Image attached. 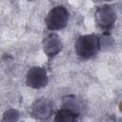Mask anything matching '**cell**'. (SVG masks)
<instances>
[{"mask_svg":"<svg viewBox=\"0 0 122 122\" xmlns=\"http://www.w3.org/2000/svg\"><path fill=\"white\" fill-rule=\"evenodd\" d=\"M99 49L100 40L95 34L82 35L75 42V52L84 59H89L95 55Z\"/></svg>","mask_w":122,"mask_h":122,"instance_id":"cell-1","label":"cell"},{"mask_svg":"<svg viewBox=\"0 0 122 122\" xmlns=\"http://www.w3.org/2000/svg\"><path fill=\"white\" fill-rule=\"evenodd\" d=\"M69 20V12L63 6H56L52 8L46 17V25L51 30L64 29Z\"/></svg>","mask_w":122,"mask_h":122,"instance_id":"cell-2","label":"cell"},{"mask_svg":"<svg viewBox=\"0 0 122 122\" xmlns=\"http://www.w3.org/2000/svg\"><path fill=\"white\" fill-rule=\"evenodd\" d=\"M26 83L32 89H40L48 84V73L41 67H32L27 73Z\"/></svg>","mask_w":122,"mask_h":122,"instance_id":"cell-3","label":"cell"},{"mask_svg":"<svg viewBox=\"0 0 122 122\" xmlns=\"http://www.w3.org/2000/svg\"><path fill=\"white\" fill-rule=\"evenodd\" d=\"M95 18L97 23L103 28H109L112 26L116 19L115 10L109 5L100 7L95 13Z\"/></svg>","mask_w":122,"mask_h":122,"instance_id":"cell-4","label":"cell"},{"mask_svg":"<svg viewBox=\"0 0 122 122\" xmlns=\"http://www.w3.org/2000/svg\"><path fill=\"white\" fill-rule=\"evenodd\" d=\"M62 47L63 43L56 34H50L44 40V51L50 57H53L59 53Z\"/></svg>","mask_w":122,"mask_h":122,"instance_id":"cell-5","label":"cell"},{"mask_svg":"<svg viewBox=\"0 0 122 122\" xmlns=\"http://www.w3.org/2000/svg\"><path fill=\"white\" fill-rule=\"evenodd\" d=\"M32 113L38 119H47L52 113V107L48 99H38L32 107Z\"/></svg>","mask_w":122,"mask_h":122,"instance_id":"cell-6","label":"cell"},{"mask_svg":"<svg viewBox=\"0 0 122 122\" xmlns=\"http://www.w3.org/2000/svg\"><path fill=\"white\" fill-rule=\"evenodd\" d=\"M77 113L67 110L61 109L54 117V122H76Z\"/></svg>","mask_w":122,"mask_h":122,"instance_id":"cell-7","label":"cell"},{"mask_svg":"<svg viewBox=\"0 0 122 122\" xmlns=\"http://www.w3.org/2000/svg\"><path fill=\"white\" fill-rule=\"evenodd\" d=\"M80 108H81V106H80V103L77 98H75L73 96H68L63 99L62 109H67L75 113H78L80 111Z\"/></svg>","mask_w":122,"mask_h":122,"instance_id":"cell-8","label":"cell"},{"mask_svg":"<svg viewBox=\"0 0 122 122\" xmlns=\"http://www.w3.org/2000/svg\"><path fill=\"white\" fill-rule=\"evenodd\" d=\"M19 112L14 109H10L3 115V122H17L19 119Z\"/></svg>","mask_w":122,"mask_h":122,"instance_id":"cell-9","label":"cell"}]
</instances>
